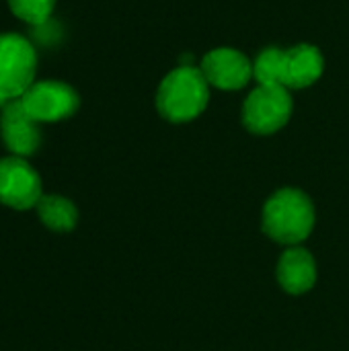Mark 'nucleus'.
<instances>
[{"instance_id":"obj_4","label":"nucleus","mask_w":349,"mask_h":351,"mask_svg":"<svg viewBox=\"0 0 349 351\" xmlns=\"http://www.w3.org/2000/svg\"><path fill=\"white\" fill-rule=\"evenodd\" d=\"M37 51L25 35L0 33V107L21 99L35 82Z\"/></svg>"},{"instance_id":"obj_2","label":"nucleus","mask_w":349,"mask_h":351,"mask_svg":"<svg viewBox=\"0 0 349 351\" xmlns=\"http://www.w3.org/2000/svg\"><path fill=\"white\" fill-rule=\"evenodd\" d=\"M315 226V206L311 197L294 187L276 191L263 208V232L288 247H296L309 239Z\"/></svg>"},{"instance_id":"obj_9","label":"nucleus","mask_w":349,"mask_h":351,"mask_svg":"<svg viewBox=\"0 0 349 351\" xmlns=\"http://www.w3.org/2000/svg\"><path fill=\"white\" fill-rule=\"evenodd\" d=\"M0 136L14 156H31L41 144L39 123L25 111L21 99L8 101L0 111Z\"/></svg>"},{"instance_id":"obj_5","label":"nucleus","mask_w":349,"mask_h":351,"mask_svg":"<svg viewBox=\"0 0 349 351\" xmlns=\"http://www.w3.org/2000/svg\"><path fill=\"white\" fill-rule=\"evenodd\" d=\"M292 109L294 103L286 86L259 84L243 103V123L257 136H269L288 123Z\"/></svg>"},{"instance_id":"obj_7","label":"nucleus","mask_w":349,"mask_h":351,"mask_svg":"<svg viewBox=\"0 0 349 351\" xmlns=\"http://www.w3.org/2000/svg\"><path fill=\"white\" fill-rule=\"evenodd\" d=\"M43 197L39 173L23 156L0 158V202L12 210L35 208Z\"/></svg>"},{"instance_id":"obj_11","label":"nucleus","mask_w":349,"mask_h":351,"mask_svg":"<svg viewBox=\"0 0 349 351\" xmlns=\"http://www.w3.org/2000/svg\"><path fill=\"white\" fill-rule=\"evenodd\" d=\"M35 208H37L39 220L51 230L68 232L76 226L78 210L70 199H66L62 195H43Z\"/></svg>"},{"instance_id":"obj_8","label":"nucleus","mask_w":349,"mask_h":351,"mask_svg":"<svg viewBox=\"0 0 349 351\" xmlns=\"http://www.w3.org/2000/svg\"><path fill=\"white\" fill-rule=\"evenodd\" d=\"M200 70L210 86L222 90H239L253 78V62L239 49L218 47L204 56Z\"/></svg>"},{"instance_id":"obj_6","label":"nucleus","mask_w":349,"mask_h":351,"mask_svg":"<svg viewBox=\"0 0 349 351\" xmlns=\"http://www.w3.org/2000/svg\"><path fill=\"white\" fill-rule=\"evenodd\" d=\"M25 111L37 123H53L72 117L80 107V97L74 86L62 80H35L21 97Z\"/></svg>"},{"instance_id":"obj_12","label":"nucleus","mask_w":349,"mask_h":351,"mask_svg":"<svg viewBox=\"0 0 349 351\" xmlns=\"http://www.w3.org/2000/svg\"><path fill=\"white\" fill-rule=\"evenodd\" d=\"M16 19L29 25H43L56 8V0H6Z\"/></svg>"},{"instance_id":"obj_3","label":"nucleus","mask_w":349,"mask_h":351,"mask_svg":"<svg viewBox=\"0 0 349 351\" xmlns=\"http://www.w3.org/2000/svg\"><path fill=\"white\" fill-rule=\"evenodd\" d=\"M210 101V82L195 66H179L169 72L156 90L158 113L173 121H191L204 113Z\"/></svg>"},{"instance_id":"obj_1","label":"nucleus","mask_w":349,"mask_h":351,"mask_svg":"<svg viewBox=\"0 0 349 351\" xmlns=\"http://www.w3.org/2000/svg\"><path fill=\"white\" fill-rule=\"evenodd\" d=\"M323 68V53L311 43H298L288 49L269 47L253 62V78L259 84H280L288 90L306 88L321 78Z\"/></svg>"},{"instance_id":"obj_10","label":"nucleus","mask_w":349,"mask_h":351,"mask_svg":"<svg viewBox=\"0 0 349 351\" xmlns=\"http://www.w3.org/2000/svg\"><path fill=\"white\" fill-rule=\"evenodd\" d=\"M278 282L288 294H304L317 282L315 257L302 247H290L278 261Z\"/></svg>"}]
</instances>
